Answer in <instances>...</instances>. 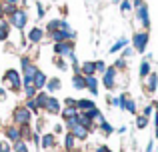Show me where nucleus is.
<instances>
[{
    "label": "nucleus",
    "mask_w": 158,
    "mask_h": 152,
    "mask_svg": "<svg viewBox=\"0 0 158 152\" xmlns=\"http://www.w3.org/2000/svg\"><path fill=\"white\" fill-rule=\"evenodd\" d=\"M12 120H14L16 126H26L32 122V112L26 108V106H16L12 110Z\"/></svg>",
    "instance_id": "6"
},
{
    "label": "nucleus",
    "mask_w": 158,
    "mask_h": 152,
    "mask_svg": "<svg viewBox=\"0 0 158 152\" xmlns=\"http://www.w3.org/2000/svg\"><path fill=\"white\" fill-rule=\"evenodd\" d=\"M86 90H90L92 96L98 94V76H86Z\"/></svg>",
    "instance_id": "23"
},
{
    "label": "nucleus",
    "mask_w": 158,
    "mask_h": 152,
    "mask_svg": "<svg viewBox=\"0 0 158 152\" xmlns=\"http://www.w3.org/2000/svg\"><path fill=\"white\" fill-rule=\"evenodd\" d=\"M78 142H80V140H78V138L74 136L72 132H66V134H64V150H66V152H76L78 146H80Z\"/></svg>",
    "instance_id": "13"
},
{
    "label": "nucleus",
    "mask_w": 158,
    "mask_h": 152,
    "mask_svg": "<svg viewBox=\"0 0 158 152\" xmlns=\"http://www.w3.org/2000/svg\"><path fill=\"white\" fill-rule=\"evenodd\" d=\"M112 66H114L118 72H120V70H126V66H128V64H126V58H122V56H120V58L116 60V62L112 64Z\"/></svg>",
    "instance_id": "36"
},
{
    "label": "nucleus",
    "mask_w": 158,
    "mask_h": 152,
    "mask_svg": "<svg viewBox=\"0 0 158 152\" xmlns=\"http://www.w3.org/2000/svg\"><path fill=\"white\" fill-rule=\"evenodd\" d=\"M0 2H4V0H0Z\"/></svg>",
    "instance_id": "53"
},
{
    "label": "nucleus",
    "mask_w": 158,
    "mask_h": 152,
    "mask_svg": "<svg viewBox=\"0 0 158 152\" xmlns=\"http://www.w3.org/2000/svg\"><path fill=\"white\" fill-rule=\"evenodd\" d=\"M80 74H84V76H96V62H94V60L82 62L80 64Z\"/></svg>",
    "instance_id": "18"
},
{
    "label": "nucleus",
    "mask_w": 158,
    "mask_h": 152,
    "mask_svg": "<svg viewBox=\"0 0 158 152\" xmlns=\"http://www.w3.org/2000/svg\"><path fill=\"white\" fill-rule=\"evenodd\" d=\"M56 30H72V28H70V24L66 22V20L54 18V20H50V22L46 24V32L50 34V32H56Z\"/></svg>",
    "instance_id": "10"
},
{
    "label": "nucleus",
    "mask_w": 158,
    "mask_h": 152,
    "mask_svg": "<svg viewBox=\"0 0 158 152\" xmlns=\"http://www.w3.org/2000/svg\"><path fill=\"white\" fill-rule=\"evenodd\" d=\"M154 140H158V126H154Z\"/></svg>",
    "instance_id": "49"
},
{
    "label": "nucleus",
    "mask_w": 158,
    "mask_h": 152,
    "mask_svg": "<svg viewBox=\"0 0 158 152\" xmlns=\"http://www.w3.org/2000/svg\"><path fill=\"white\" fill-rule=\"evenodd\" d=\"M142 114L150 118L152 114H154V102H150V104H146V106H144V108H142Z\"/></svg>",
    "instance_id": "38"
},
{
    "label": "nucleus",
    "mask_w": 158,
    "mask_h": 152,
    "mask_svg": "<svg viewBox=\"0 0 158 152\" xmlns=\"http://www.w3.org/2000/svg\"><path fill=\"white\" fill-rule=\"evenodd\" d=\"M26 40L30 44H40L44 40V30H42V28H38V26L30 28V30H28V34H26Z\"/></svg>",
    "instance_id": "12"
},
{
    "label": "nucleus",
    "mask_w": 158,
    "mask_h": 152,
    "mask_svg": "<svg viewBox=\"0 0 158 152\" xmlns=\"http://www.w3.org/2000/svg\"><path fill=\"white\" fill-rule=\"evenodd\" d=\"M64 106H76V100H74V98H66V100H64Z\"/></svg>",
    "instance_id": "43"
},
{
    "label": "nucleus",
    "mask_w": 158,
    "mask_h": 152,
    "mask_svg": "<svg viewBox=\"0 0 158 152\" xmlns=\"http://www.w3.org/2000/svg\"><path fill=\"white\" fill-rule=\"evenodd\" d=\"M2 84H4V88L12 90V92H20L22 90V74L16 68H8L2 74Z\"/></svg>",
    "instance_id": "2"
},
{
    "label": "nucleus",
    "mask_w": 158,
    "mask_h": 152,
    "mask_svg": "<svg viewBox=\"0 0 158 152\" xmlns=\"http://www.w3.org/2000/svg\"><path fill=\"white\" fill-rule=\"evenodd\" d=\"M72 88H76V90H86V76L80 74V72H76V74L72 76Z\"/></svg>",
    "instance_id": "20"
},
{
    "label": "nucleus",
    "mask_w": 158,
    "mask_h": 152,
    "mask_svg": "<svg viewBox=\"0 0 158 152\" xmlns=\"http://www.w3.org/2000/svg\"><path fill=\"white\" fill-rule=\"evenodd\" d=\"M24 106H26L30 112H34V114H38V112H40V108H38V104H36L34 98H26V104H24Z\"/></svg>",
    "instance_id": "33"
},
{
    "label": "nucleus",
    "mask_w": 158,
    "mask_h": 152,
    "mask_svg": "<svg viewBox=\"0 0 158 152\" xmlns=\"http://www.w3.org/2000/svg\"><path fill=\"white\" fill-rule=\"evenodd\" d=\"M52 52H54V56H62V58H66V60H68L70 56L76 54V52H74V42H72V40L56 42V44H54V48H52Z\"/></svg>",
    "instance_id": "7"
},
{
    "label": "nucleus",
    "mask_w": 158,
    "mask_h": 152,
    "mask_svg": "<svg viewBox=\"0 0 158 152\" xmlns=\"http://www.w3.org/2000/svg\"><path fill=\"white\" fill-rule=\"evenodd\" d=\"M152 150H154V138H152V140L146 144V152H152Z\"/></svg>",
    "instance_id": "46"
},
{
    "label": "nucleus",
    "mask_w": 158,
    "mask_h": 152,
    "mask_svg": "<svg viewBox=\"0 0 158 152\" xmlns=\"http://www.w3.org/2000/svg\"><path fill=\"white\" fill-rule=\"evenodd\" d=\"M48 96H50V94H48L46 90H38V94L34 96V100H36V104H38V108H40V110H44V106H46V100H48Z\"/></svg>",
    "instance_id": "26"
},
{
    "label": "nucleus",
    "mask_w": 158,
    "mask_h": 152,
    "mask_svg": "<svg viewBox=\"0 0 158 152\" xmlns=\"http://www.w3.org/2000/svg\"><path fill=\"white\" fill-rule=\"evenodd\" d=\"M132 2H134V0H132Z\"/></svg>",
    "instance_id": "55"
},
{
    "label": "nucleus",
    "mask_w": 158,
    "mask_h": 152,
    "mask_svg": "<svg viewBox=\"0 0 158 152\" xmlns=\"http://www.w3.org/2000/svg\"><path fill=\"white\" fill-rule=\"evenodd\" d=\"M112 2H114V4H120V2H122V0H112Z\"/></svg>",
    "instance_id": "51"
},
{
    "label": "nucleus",
    "mask_w": 158,
    "mask_h": 152,
    "mask_svg": "<svg viewBox=\"0 0 158 152\" xmlns=\"http://www.w3.org/2000/svg\"><path fill=\"white\" fill-rule=\"evenodd\" d=\"M20 68H22V82H32L38 72V66L32 62L28 56H22L20 58Z\"/></svg>",
    "instance_id": "4"
},
{
    "label": "nucleus",
    "mask_w": 158,
    "mask_h": 152,
    "mask_svg": "<svg viewBox=\"0 0 158 152\" xmlns=\"http://www.w3.org/2000/svg\"><path fill=\"white\" fill-rule=\"evenodd\" d=\"M116 132H118V134H124V132H126V126H120V128L116 130Z\"/></svg>",
    "instance_id": "48"
},
{
    "label": "nucleus",
    "mask_w": 158,
    "mask_h": 152,
    "mask_svg": "<svg viewBox=\"0 0 158 152\" xmlns=\"http://www.w3.org/2000/svg\"><path fill=\"white\" fill-rule=\"evenodd\" d=\"M22 90H24V94H26V98H34L36 94H38V88H36L32 82H22Z\"/></svg>",
    "instance_id": "27"
},
{
    "label": "nucleus",
    "mask_w": 158,
    "mask_h": 152,
    "mask_svg": "<svg viewBox=\"0 0 158 152\" xmlns=\"http://www.w3.org/2000/svg\"><path fill=\"white\" fill-rule=\"evenodd\" d=\"M108 152H112V150H108Z\"/></svg>",
    "instance_id": "54"
},
{
    "label": "nucleus",
    "mask_w": 158,
    "mask_h": 152,
    "mask_svg": "<svg viewBox=\"0 0 158 152\" xmlns=\"http://www.w3.org/2000/svg\"><path fill=\"white\" fill-rule=\"evenodd\" d=\"M62 130H64V126H62V124H56V126H54V134H62Z\"/></svg>",
    "instance_id": "45"
},
{
    "label": "nucleus",
    "mask_w": 158,
    "mask_h": 152,
    "mask_svg": "<svg viewBox=\"0 0 158 152\" xmlns=\"http://www.w3.org/2000/svg\"><path fill=\"white\" fill-rule=\"evenodd\" d=\"M126 46H128V38H124V36H122V38H118V40H116V42L110 46V54L122 52V48H126Z\"/></svg>",
    "instance_id": "25"
},
{
    "label": "nucleus",
    "mask_w": 158,
    "mask_h": 152,
    "mask_svg": "<svg viewBox=\"0 0 158 152\" xmlns=\"http://www.w3.org/2000/svg\"><path fill=\"white\" fill-rule=\"evenodd\" d=\"M148 42H150V32L148 30H136L130 38L132 48H134V52H138V54H144V52H146Z\"/></svg>",
    "instance_id": "3"
},
{
    "label": "nucleus",
    "mask_w": 158,
    "mask_h": 152,
    "mask_svg": "<svg viewBox=\"0 0 158 152\" xmlns=\"http://www.w3.org/2000/svg\"><path fill=\"white\" fill-rule=\"evenodd\" d=\"M68 132H72V134H74V136H76L80 142H82V140H86V138L90 136V130L86 128V126H82V124H76L72 130H68Z\"/></svg>",
    "instance_id": "17"
},
{
    "label": "nucleus",
    "mask_w": 158,
    "mask_h": 152,
    "mask_svg": "<svg viewBox=\"0 0 158 152\" xmlns=\"http://www.w3.org/2000/svg\"><path fill=\"white\" fill-rule=\"evenodd\" d=\"M76 124H78V114H76V116H72V118H66V120H64V126H66V130H72Z\"/></svg>",
    "instance_id": "35"
},
{
    "label": "nucleus",
    "mask_w": 158,
    "mask_h": 152,
    "mask_svg": "<svg viewBox=\"0 0 158 152\" xmlns=\"http://www.w3.org/2000/svg\"><path fill=\"white\" fill-rule=\"evenodd\" d=\"M0 152H12V144L8 140H2L0 142Z\"/></svg>",
    "instance_id": "41"
},
{
    "label": "nucleus",
    "mask_w": 158,
    "mask_h": 152,
    "mask_svg": "<svg viewBox=\"0 0 158 152\" xmlns=\"http://www.w3.org/2000/svg\"><path fill=\"white\" fill-rule=\"evenodd\" d=\"M0 130H2V118H0Z\"/></svg>",
    "instance_id": "52"
},
{
    "label": "nucleus",
    "mask_w": 158,
    "mask_h": 152,
    "mask_svg": "<svg viewBox=\"0 0 158 152\" xmlns=\"http://www.w3.org/2000/svg\"><path fill=\"white\" fill-rule=\"evenodd\" d=\"M8 36H10V26H4V28H0V42L8 40Z\"/></svg>",
    "instance_id": "39"
},
{
    "label": "nucleus",
    "mask_w": 158,
    "mask_h": 152,
    "mask_svg": "<svg viewBox=\"0 0 158 152\" xmlns=\"http://www.w3.org/2000/svg\"><path fill=\"white\" fill-rule=\"evenodd\" d=\"M142 82H144V90H146V94H154L158 90V72L152 70Z\"/></svg>",
    "instance_id": "9"
},
{
    "label": "nucleus",
    "mask_w": 158,
    "mask_h": 152,
    "mask_svg": "<svg viewBox=\"0 0 158 152\" xmlns=\"http://www.w3.org/2000/svg\"><path fill=\"white\" fill-rule=\"evenodd\" d=\"M4 4H12V6H18V0H4Z\"/></svg>",
    "instance_id": "47"
},
{
    "label": "nucleus",
    "mask_w": 158,
    "mask_h": 152,
    "mask_svg": "<svg viewBox=\"0 0 158 152\" xmlns=\"http://www.w3.org/2000/svg\"><path fill=\"white\" fill-rule=\"evenodd\" d=\"M152 72V64H150V60H146L144 58L142 62H140V66H138V76H140V80H144L148 74Z\"/></svg>",
    "instance_id": "21"
},
{
    "label": "nucleus",
    "mask_w": 158,
    "mask_h": 152,
    "mask_svg": "<svg viewBox=\"0 0 158 152\" xmlns=\"http://www.w3.org/2000/svg\"><path fill=\"white\" fill-rule=\"evenodd\" d=\"M124 112H128V114H138V104H136V100L132 96H128L126 98V102H124Z\"/></svg>",
    "instance_id": "24"
},
{
    "label": "nucleus",
    "mask_w": 158,
    "mask_h": 152,
    "mask_svg": "<svg viewBox=\"0 0 158 152\" xmlns=\"http://www.w3.org/2000/svg\"><path fill=\"white\" fill-rule=\"evenodd\" d=\"M76 114H78V108H76V106H64V108L60 110L62 120H66V118H72V116H76Z\"/></svg>",
    "instance_id": "29"
},
{
    "label": "nucleus",
    "mask_w": 158,
    "mask_h": 152,
    "mask_svg": "<svg viewBox=\"0 0 158 152\" xmlns=\"http://www.w3.org/2000/svg\"><path fill=\"white\" fill-rule=\"evenodd\" d=\"M116 80H118V70L114 66H108L106 72L102 74V86L106 90H114L116 88Z\"/></svg>",
    "instance_id": "8"
},
{
    "label": "nucleus",
    "mask_w": 158,
    "mask_h": 152,
    "mask_svg": "<svg viewBox=\"0 0 158 152\" xmlns=\"http://www.w3.org/2000/svg\"><path fill=\"white\" fill-rule=\"evenodd\" d=\"M4 16V10H2V2H0V18Z\"/></svg>",
    "instance_id": "50"
},
{
    "label": "nucleus",
    "mask_w": 158,
    "mask_h": 152,
    "mask_svg": "<svg viewBox=\"0 0 158 152\" xmlns=\"http://www.w3.org/2000/svg\"><path fill=\"white\" fill-rule=\"evenodd\" d=\"M96 128L102 132V136H112V134H114V126H112L110 122H106V120H104V122H100Z\"/></svg>",
    "instance_id": "28"
},
{
    "label": "nucleus",
    "mask_w": 158,
    "mask_h": 152,
    "mask_svg": "<svg viewBox=\"0 0 158 152\" xmlns=\"http://www.w3.org/2000/svg\"><path fill=\"white\" fill-rule=\"evenodd\" d=\"M4 134H6V140L8 142H18V140H22V136H20V126H16V124L6 126V128H4Z\"/></svg>",
    "instance_id": "14"
},
{
    "label": "nucleus",
    "mask_w": 158,
    "mask_h": 152,
    "mask_svg": "<svg viewBox=\"0 0 158 152\" xmlns=\"http://www.w3.org/2000/svg\"><path fill=\"white\" fill-rule=\"evenodd\" d=\"M54 64H56L60 70H68V60L62 58V56H56V58H54Z\"/></svg>",
    "instance_id": "34"
},
{
    "label": "nucleus",
    "mask_w": 158,
    "mask_h": 152,
    "mask_svg": "<svg viewBox=\"0 0 158 152\" xmlns=\"http://www.w3.org/2000/svg\"><path fill=\"white\" fill-rule=\"evenodd\" d=\"M134 20L142 30L150 28V10H148V4L144 0H134Z\"/></svg>",
    "instance_id": "1"
},
{
    "label": "nucleus",
    "mask_w": 158,
    "mask_h": 152,
    "mask_svg": "<svg viewBox=\"0 0 158 152\" xmlns=\"http://www.w3.org/2000/svg\"><path fill=\"white\" fill-rule=\"evenodd\" d=\"M4 100H6V88L0 86V102H4Z\"/></svg>",
    "instance_id": "44"
},
{
    "label": "nucleus",
    "mask_w": 158,
    "mask_h": 152,
    "mask_svg": "<svg viewBox=\"0 0 158 152\" xmlns=\"http://www.w3.org/2000/svg\"><path fill=\"white\" fill-rule=\"evenodd\" d=\"M60 110H62L60 100H58V98H54V96H48L46 106H44V112H48L50 116H56V114H60Z\"/></svg>",
    "instance_id": "11"
},
{
    "label": "nucleus",
    "mask_w": 158,
    "mask_h": 152,
    "mask_svg": "<svg viewBox=\"0 0 158 152\" xmlns=\"http://www.w3.org/2000/svg\"><path fill=\"white\" fill-rule=\"evenodd\" d=\"M40 146H42L44 150H52L54 146H56V136H54V134H42V136H40Z\"/></svg>",
    "instance_id": "15"
},
{
    "label": "nucleus",
    "mask_w": 158,
    "mask_h": 152,
    "mask_svg": "<svg viewBox=\"0 0 158 152\" xmlns=\"http://www.w3.org/2000/svg\"><path fill=\"white\" fill-rule=\"evenodd\" d=\"M62 88V80L60 78H48V82H46V86H44V90H46L48 94H54V92H58V90Z\"/></svg>",
    "instance_id": "19"
},
{
    "label": "nucleus",
    "mask_w": 158,
    "mask_h": 152,
    "mask_svg": "<svg viewBox=\"0 0 158 152\" xmlns=\"http://www.w3.org/2000/svg\"><path fill=\"white\" fill-rule=\"evenodd\" d=\"M94 62H96V74H104V72H106V62H104V60H94Z\"/></svg>",
    "instance_id": "37"
},
{
    "label": "nucleus",
    "mask_w": 158,
    "mask_h": 152,
    "mask_svg": "<svg viewBox=\"0 0 158 152\" xmlns=\"http://www.w3.org/2000/svg\"><path fill=\"white\" fill-rule=\"evenodd\" d=\"M76 108L78 112H88V110L96 108V102L90 100V98H80V100H76Z\"/></svg>",
    "instance_id": "16"
},
{
    "label": "nucleus",
    "mask_w": 158,
    "mask_h": 152,
    "mask_svg": "<svg viewBox=\"0 0 158 152\" xmlns=\"http://www.w3.org/2000/svg\"><path fill=\"white\" fill-rule=\"evenodd\" d=\"M46 82H48V76L44 74L42 70H38L36 72V76H34V80H32V84L36 86L38 90H44V86H46Z\"/></svg>",
    "instance_id": "22"
},
{
    "label": "nucleus",
    "mask_w": 158,
    "mask_h": 152,
    "mask_svg": "<svg viewBox=\"0 0 158 152\" xmlns=\"http://www.w3.org/2000/svg\"><path fill=\"white\" fill-rule=\"evenodd\" d=\"M132 10H134V4H132V0H122V2H120V12H122L124 16H128Z\"/></svg>",
    "instance_id": "30"
},
{
    "label": "nucleus",
    "mask_w": 158,
    "mask_h": 152,
    "mask_svg": "<svg viewBox=\"0 0 158 152\" xmlns=\"http://www.w3.org/2000/svg\"><path fill=\"white\" fill-rule=\"evenodd\" d=\"M132 56H134V48L132 46H126V48H122V58H132Z\"/></svg>",
    "instance_id": "40"
},
{
    "label": "nucleus",
    "mask_w": 158,
    "mask_h": 152,
    "mask_svg": "<svg viewBox=\"0 0 158 152\" xmlns=\"http://www.w3.org/2000/svg\"><path fill=\"white\" fill-rule=\"evenodd\" d=\"M12 150H14V152H28V144H26V140H18V142H14V144H12Z\"/></svg>",
    "instance_id": "32"
},
{
    "label": "nucleus",
    "mask_w": 158,
    "mask_h": 152,
    "mask_svg": "<svg viewBox=\"0 0 158 152\" xmlns=\"http://www.w3.org/2000/svg\"><path fill=\"white\" fill-rule=\"evenodd\" d=\"M36 12H38V18H44V6L40 2H36Z\"/></svg>",
    "instance_id": "42"
},
{
    "label": "nucleus",
    "mask_w": 158,
    "mask_h": 152,
    "mask_svg": "<svg viewBox=\"0 0 158 152\" xmlns=\"http://www.w3.org/2000/svg\"><path fill=\"white\" fill-rule=\"evenodd\" d=\"M8 22H10V26H14L16 30H24L28 24V12L26 8H16L14 14L8 16Z\"/></svg>",
    "instance_id": "5"
},
{
    "label": "nucleus",
    "mask_w": 158,
    "mask_h": 152,
    "mask_svg": "<svg viewBox=\"0 0 158 152\" xmlns=\"http://www.w3.org/2000/svg\"><path fill=\"white\" fill-rule=\"evenodd\" d=\"M148 122H150L148 116H144V114H136V128H138V130H144L148 126Z\"/></svg>",
    "instance_id": "31"
}]
</instances>
